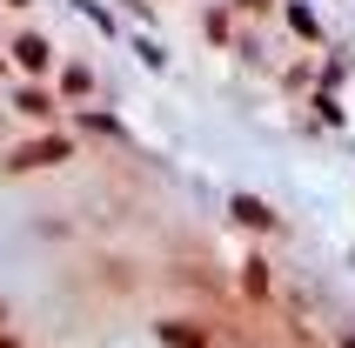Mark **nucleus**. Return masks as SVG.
Masks as SVG:
<instances>
[{
    "mask_svg": "<svg viewBox=\"0 0 355 348\" xmlns=\"http://www.w3.org/2000/svg\"><path fill=\"white\" fill-rule=\"evenodd\" d=\"M60 155H67V141H34V148L14 155V168H47V161H60Z\"/></svg>",
    "mask_w": 355,
    "mask_h": 348,
    "instance_id": "nucleus-1",
    "label": "nucleus"
}]
</instances>
